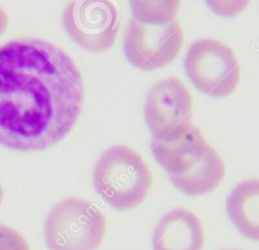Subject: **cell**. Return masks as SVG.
<instances>
[{"mask_svg": "<svg viewBox=\"0 0 259 250\" xmlns=\"http://www.w3.org/2000/svg\"><path fill=\"white\" fill-rule=\"evenodd\" d=\"M83 100L81 73L59 47L33 37L0 46V145L23 152L56 145Z\"/></svg>", "mask_w": 259, "mask_h": 250, "instance_id": "cell-1", "label": "cell"}, {"mask_svg": "<svg viewBox=\"0 0 259 250\" xmlns=\"http://www.w3.org/2000/svg\"><path fill=\"white\" fill-rule=\"evenodd\" d=\"M192 98L177 78L163 79L149 90L144 107L146 123L152 139L161 140L188 127Z\"/></svg>", "mask_w": 259, "mask_h": 250, "instance_id": "cell-7", "label": "cell"}, {"mask_svg": "<svg viewBox=\"0 0 259 250\" xmlns=\"http://www.w3.org/2000/svg\"><path fill=\"white\" fill-rule=\"evenodd\" d=\"M206 6L223 17H234L242 12L250 0H203Z\"/></svg>", "mask_w": 259, "mask_h": 250, "instance_id": "cell-13", "label": "cell"}, {"mask_svg": "<svg viewBox=\"0 0 259 250\" xmlns=\"http://www.w3.org/2000/svg\"><path fill=\"white\" fill-rule=\"evenodd\" d=\"M152 244L153 250H201L204 244L201 223L188 210H171L157 223Z\"/></svg>", "mask_w": 259, "mask_h": 250, "instance_id": "cell-8", "label": "cell"}, {"mask_svg": "<svg viewBox=\"0 0 259 250\" xmlns=\"http://www.w3.org/2000/svg\"><path fill=\"white\" fill-rule=\"evenodd\" d=\"M62 20L72 40L92 53L110 49L119 26L118 12L110 0H72Z\"/></svg>", "mask_w": 259, "mask_h": 250, "instance_id": "cell-5", "label": "cell"}, {"mask_svg": "<svg viewBox=\"0 0 259 250\" xmlns=\"http://www.w3.org/2000/svg\"><path fill=\"white\" fill-rule=\"evenodd\" d=\"M224 250H240V249H224Z\"/></svg>", "mask_w": 259, "mask_h": 250, "instance_id": "cell-17", "label": "cell"}, {"mask_svg": "<svg viewBox=\"0 0 259 250\" xmlns=\"http://www.w3.org/2000/svg\"><path fill=\"white\" fill-rule=\"evenodd\" d=\"M105 234V219L90 201L71 196L49 212L44 236L50 250H96Z\"/></svg>", "mask_w": 259, "mask_h": 250, "instance_id": "cell-3", "label": "cell"}, {"mask_svg": "<svg viewBox=\"0 0 259 250\" xmlns=\"http://www.w3.org/2000/svg\"><path fill=\"white\" fill-rule=\"evenodd\" d=\"M225 163L217 151L205 143L195 154L187 168L169 175L171 183L189 196H199L212 191L223 180Z\"/></svg>", "mask_w": 259, "mask_h": 250, "instance_id": "cell-9", "label": "cell"}, {"mask_svg": "<svg viewBox=\"0 0 259 250\" xmlns=\"http://www.w3.org/2000/svg\"><path fill=\"white\" fill-rule=\"evenodd\" d=\"M93 185L111 207L127 211L145 200L152 185V173L138 152L115 145L98 158L93 169Z\"/></svg>", "mask_w": 259, "mask_h": 250, "instance_id": "cell-2", "label": "cell"}, {"mask_svg": "<svg viewBox=\"0 0 259 250\" xmlns=\"http://www.w3.org/2000/svg\"><path fill=\"white\" fill-rule=\"evenodd\" d=\"M8 26V16L6 12L0 7V35L6 30Z\"/></svg>", "mask_w": 259, "mask_h": 250, "instance_id": "cell-15", "label": "cell"}, {"mask_svg": "<svg viewBox=\"0 0 259 250\" xmlns=\"http://www.w3.org/2000/svg\"><path fill=\"white\" fill-rule=\"evenodd\" d=\"M0 250H29L24 237L13 228L0 225Z\"/></svg>", "mask_w": 259, "mask_h": 250, "instance_id": "cell-14", "label": "cell"}, {"mask_svg": "<svg viewBox=\"0 0 259 250\" xmlns=\"http://www.w3.org/2000/svg\"><path fill=\"white\" fill-rule=\"evenodd\" d=\"M200 131L190 123L180 132L161 140H151V152L156 162L174 175L183 172L196 152L205 144Z\"/></svg>", "mask_w": 259, "mask_h": 250, "instance_id": "cell-10", "label": "cell"}, {"mask_svg": "<svg viewBox=\"0 0 259 250\" xmlns=\"http://www.w3.org/2000/svg\"><path fill=\"white\" fill-rule=\"evenodd\" d=\"M184 70L194 87L211 97L230 95L240 79V65L234 51L214 38H202L191 45Z\"/></svg>", "mask_w": 259, "mask_h": 250, "instance_id": "cell-4", "label": "cell"}, {"mask_svg": "<svg viewBox=\"0 0 259 250\" xmlns=\"http://www.w3.org/2000/svg\"><path fill=\"white\" fill-rule=\"evenodd\" d=\"M133 18L147 25H163L173 20L180 0H130Z\"/></svg>", "mask_w": 259, "mask_h": 250, "instance_id": "cell-12", "label": "cell"}, {"mask_svg": "<svg viewBox=\"0 0 259 250\" xmlns=\"http://www.w3.org/2000/svg\"><path fill=\"white\" fill-rule=\"evenodd\" d=\"M2 198H3V189H2V186H1V184H0V204H1Z\"/></svg>", "mask_w": 259, "mask_h": 250, "instance_id": "cell-16", "label": "cell"}, {"mask_svg": "<svg viewBox=\"0 0 259 250\" xmlns=\"http://www.w3.org/2000/svg\"><path fill=\"white\" fill-rule=\"evenodd\" d=\"M182 43L183 31L177 20L147 25L132 18L124 33L123 54L134 67L153 71L173 62Z\"/></svg>", "mask_w": 259, "mask_h": 250, "instance_id": "cell-6", "label": "cell"}, {"mask_svg": "<svg viewBox=\"0 0 259 250\" xmlns=\"http://www.w3.org/2000/svg\"><path fill=\"white\" fill-rule=\"evenodd\" d=\"M226 210L230 221L242 235L259 241V179L240 182L228 195Z\"/></svg>", "mask_w": 259, "mask_h": 250, "instance_id": "cell-11", "label": "cell"}]
</instances>
